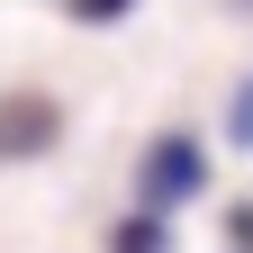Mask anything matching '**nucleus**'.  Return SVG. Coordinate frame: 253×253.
<instances>
[{
  "label": "nucleus",
  "mask_w": 253,
  "mask_h": 253,
  "mask_svg": "<svg viewBox=\"0 0 253 253\" xmlns=\"http://www.w3.org/2000/svg\"><path fill=\"white\" fill-rule=\"evenodd\" d=\"M199 145H190V136H163V145H154L145 154V199L154 208H163V199H190V190H199Z\"/></svg>",
  "instance_id": "obj_1"
},
{
  "label": "nucleus",
  "mask_w": 253,
  "mask_h": 253,
  "mask_svg": "<svg viewBox=\"0 0 253 253\" xmlns=\"http://www.w3.org/2000/svg\"><path fill=\"white\" fill-rule=\"evenodd\" d=\"M226 136H235V145H253V73L235 82V100H226Z\"/></svg>",
  "instance_id": "obj_2"
},
{
  "label": "nucleus",
  "mask_w": 253,
  "mask_h": 253,
  "mask_svg": "<svg viewBox=\"0 0 253 253\" xmlns=\"http://www.w3.org/2000/svg\"><path fill=\"white\" fill-rule=\"evenodd\" d=\"M136 0H73V18H126Z\"/></svg>",
  "instance_id": "obj_3"
}]
</instances>
